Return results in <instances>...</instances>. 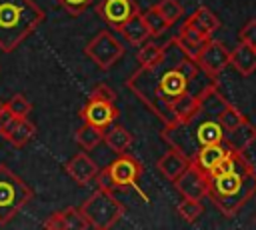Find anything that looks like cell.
<instances>
[{"instance_id": "1", "label": "cell", "mask_w": 256, "mask_h": 230, "mask_svg": "<svg viewBox=\"0 0 256 230\" xmlns=\"http://www.w3.org/2000/svg\"><path fill=\"white\" fill-rule=\"evenodd\" d=\"M212 82L216 80L206 76L198 68L196 60L186 56L176 40L170 38L164 44L162 58L152 66H140L126 80V86L166 126L176 122L172 114V102L178 96L184 92L200 94Z\"/></svg>"}, {"instance_id": "2", "label": "cell", "mask_w": 256, "mask_h": 230, "mask_svg": "<svg viewBox=\"0 0 256 230\" xmlns=\"http://www.w3.org/2000/svg\"><path fill=\"white\" fill-rule=\"evenodd\" d=\"M208 176V198L226 218H232L256 194V168L246 152L230 148Z\"/></svg>"}, {"instance_id": "3", "label": "cell", "mask_w": 256, "mask_h": 230, "mask_svg": "<svg viewBox=\"0 0 256 230\" xmlns=\"http://www.w3.org/2000/svg\"><path fill=\"white\" fill-rule=\"evenodd\" d=\"M44 10L32 0H0V50H16L40 24Z\"/></svg>"}, {"instance_id": "4", "label": "cell", "mask_w": 256, "mask_h": 230, "mask_svg": "<svg viewBox=\"0 0 256 230\" xmlns=\"http://www.w3.org/2000/svg\"><path fill=\"white\" fill-rule=\"evenodd\" d=\"M84 218L88 220L90 228L98 230H108L120 222L124 216V206L122 202L108 190H96L82 206H80Z\"/></svg>"}, {"instance_id": "5", "label": "cell", "mask_w": 256, "mask_h": 230, "mask_svg": "<svg viewBox=\"0 0 256 230\" xmlns=\"http://www.w3.org/2000/svg\"><path fill=\"white\" fill-rule=\"evenodd\" d=\"M32 196L34 192L30 186L10 168L0 164V226L6 224L20 208H24Z\"/></svg>"}, {"instance_id": "6", "label": "cell", "mask_w": 256, "mask_h": 230, "mask_svg": "<svg viewBox=\"0 0 256 230\" xmlns=\"http://www.w3.org/2000/svg\"><path fill=\"white\" fill-rule=\"evenodd\" d=\"M84 52L98 68L108 70L124 56V46L110 30H100L94 38H90Z\"/></svg>"}, {"instance_id": "7", "label": "cell", "mask_w": 256, "mask_h": 230, "mask_svg": "<svg viewBox=\"0 0 256 230\" xmlns=\"http://www.w3.org/2000/svg\"><path fill=\"white\" fill-rule=\"evenodd\" d=\"M108 172L114 180V186L116 188H134L144 200H148V196L144 194V190L138 186V178L142 176V164L138 158H134L132 154L128 152H122L118 154V158L108 166Z\"/></svg>"}, {"instance_id": "8", "label": "cell", "mask_w": 256, "mask_h": 230, "mask_svg": "<svg viewBox=\"0 0 256 230\" xmlns=\"http://www.w3.org/2000/svg\"><path fill=\"white\" fill-rule=\"evenodd\" d=\"M174 186H176V190H178L184 198L202 200L204 196H208L210 176H208V172H204L196 162L190 160V164L186 166V170L174 180Z\"/></svg>"}, {"instance_id": "9", "label": "cell", "mask_w": 256, "mask_h": 230, "mask_svg": "<svg viewBox=\"0 0 256 230\" xmlns=\"http://www.w3.org/2000/svg\"><path fill=\"white\" fill-rule=\"evenodd\" d=\"M196 64L198 68L210 76V78H218V74L230 64V50L220 42V40H214L210 38L206 42V46L200 50V54L196 56Z\"/></svg>"}, {"instance_id": "10", "label": "cell", "mask_w": 256, "mask_h": 230, "mask_svg": "<svg viewBox=\"0 0 256 230\" xmlns=\"http://www.w3.org/2000/svg\"><path fill=\"white\" fill-rule=\"evenodd\" d=\"M80 118L88 124H94L102 130H106L116 118H118V108L116 102H104V100H94L90 98L82 108H80Z\"/></svg>"}, {"instance_id": "11", "label": "cell", "mask_w": 256, "mask_h": 230, "mask_svg": "<svg viewBox=\"0 0 256 230\" xmlns=\"http://www.w3.org/2000/svg\"><path fill=\"white\" fill-rule=\"evenodd\" d=\"M98 14L112 26V28H120L128 18H132L138 10L134 0H102L98 4Z\"/></svg>"}, {"instance_id": "12", "label": "cell", "mask_w": 256, "mask_h": 230, "mask_svg": "<svg viewBox=\"0 0 256 230\" xmlns=\"http://www.w3.org/2000/svg\"><path fill=\"white\" fill-rule=\"evenodd\" d=\"M212 36H208V34H204V32H200L198 28H194L188 20L180 26V30H178V34L174 36V40H176V44L184 50V54L186 56H190L192 60H196V56L200 54V50L206 46V42L210 40Z\"/></svg>"}, {"instance_id": "13", "label": "cell", "mask_w": 256, "mask_h": 230, "mask_svg": "<svg viewBox=\"0 0 256 230\" xmlns=\"http://www.w3.org/2000/svg\"><path fill=\"white\" fill-rule=\"evenodd\" d=\"M44 228H50V230H84V228H90V224L84 218L80 208L70 206L66 210L50 214L44 220Z\"/></svg>"}, {"instance_id": "14", "label": "cell", "mask_w": 256, "mask_h": 230, "mask_svg": "<svg viewBox=\"0 0 256 230\" xmlns=\"http://www.w3.org/2000/svg\"><path fill=\"white\" fill-rule=\"evenodd\" d=\"M64 168H66L68 176H70L74 182H78L80 186H86L90 180H94L96 172L100 170V168L96 166V162H94L86 152H78V154H74V156L66 162Z\"/></svg>"}, {"instance_id": "15", "label": "cell", "mask_w": 256, "mask_h": 230, "mask_svg": "<svg viewBox=\"0 0 256 230\" xmlns=\"http://www.w3.org/2000/svg\"><path fill=\"white\" fill-rule=\"evenodd\" d=\"M188 164H190V158H188V156H184V154L178 152L176 148H170L168 152H164V154L158 158L156 168L160 170V174H162L164 178H168L170 182H174V180L186 170Z\"/></svg>"}, {"instance_id": "16", "label": "cell", "mask_w": 256, "mask_h": 230, "mask_svg": "<svg viewBox=\"0 0 256 230\" xmlns=\"http://www.w3.org/2000/svg\"><path fill=\"white\" fill-rule=\"evenodd\" d=\"M230 66L240 74V76H250L256 72V48L250 44L240 42L232 52H230Z\"/></svg>"}, {"instance_id": "17", "label": "cell", "mask_w": 256, "mask_h": 230, "mask_svg": "<svg viewBox=\"0 0 256 230\" xmlns=\"http://www.w3.org/2000/svg\"><path fill=\"white\" fill-rule=\"evenodd\" d=\"M118 32H120V34H122V38H124V40H128L132 46H140V44L148 42V40H150V36H152L140 12H136L132 18H128V20L118 28Z\"/></svg>"}, {"instance_id": "18", "label": "cell", "mask_w": 256, "mask_h": 230, "mask_svg": "<svg viewBox=\"0 0 256 230\" xmlns=\"http://www.w3.org/2000/svg\"><path fill=\"white\" fill-rule=\"evenodd\" d=\"M198 102H200V112H204L206 116H214V118H218V114L228 106V100L218 90V84L216 82L208 84L198 94Z\"/></svg>"}, {"instance_id": "19", "label": "cell", "mask_w": 256, "mask_h": 230, "mask_svg": "<svg viewBox=\"0 0 256 230\" xmlns=\"http://www.w3.org/2000/svg\"><path fill=\"white\" fill-rule=\"evenodd\" d=\"M256 142V126L252 122H242L238 128H234L232 132L224 134V144L232 150H240L246 152L252 144Z\"/></svg>"}, {"instance_id": "20", "label": "cell", "mask_w": 256, "mask_h": 230, "mask_svg": "<svg viewBox=\"0 0 256 230\" xmlns=\"http://www.w3.org/2000/svg\"><path fill=\"white\" fill-rule=\"evenodd\" d=\"M202 114V112H200ZM200 114L196 116V142L198 146H210L224 142V128L218 120H200Z\"/></svg>"}, {"instance_id": "21", "label": "cell", "mask_w": 256, "mask_h": 230, "mask_svg": "<svg viewBox=\"0 0 256 230\" xmlns=\"http://www.w3.org/2000/svg\"><path fill=\"white\" fill-rule=\"evenodd\" d=\"M228 146L224 144V142H220V144H210V146H202L200 150H198V154L192 158V162H196L204 172H210V170H214L218 164H220V160L228 154Z\"/></svg>"}, {"instance_id": "22", "label": "cell", "mask_w": 256, "mask_h": 230, "mask_svg": "<svg viewBox=\"0 0 256 230\" xmlns=\"http://www.w3.org/2000/svg\"><path fill=\"white\" fill-rule=\"evenodd\" d=\"M172 114L176 118V122H184L190 120L194 116L200 114V102H198V94L194 92H184L182 96H178L172 102Z\"/></svg>"}, {"instance_id": "23", "label": "cell", "mask_w": 256, "mask_h": 230, "mask_svg": "<svg viewBox=\"0 0 256 230\" xmlns=\"http://www.w3.org/2000/svg\"><path fill=\"white\" fill-rule=\"evenodd\" d=\"M104 142H106V146H108L112 152L122 154V152H126V150L132 146L134 136H132L124 126H112V128L104 130Z\"/></svg>"}, {"instance_id": "24", "label": "cell", "mask_w": 256, "mask_h": 230, "mask_svg": "<svg viewBox=\"0 0 256 230\" xmlns=\"http://www.w3.org/2000/svg\"><path fill=\"white\" fill-rule=\"evenodd\" d=\"M186 20H188L194 28H198L200 32H204V34H208V36H212V34L220 28V20H218V16H216L210 8H206V6L196 8V12H194L192 16H188Z\"/></svg>"}, {"instance_id": "25", "label": "cell", "mask_w": 256, "mask_h": 230, "mask_svg": "<svg viewBox=\"0 0 256 230\" xmlns=\"http://www.w3.org/2000/svg\"><path fill=\"white\" fill-rule=\"evenodd\" d=\"M34 136H36V126H34V122L28 120V118H18L16 124H14V128H12L10 134L6 136V140H8L12 146L22 148V146H26Z\"/></svg>"}, {"instance_id": "26", "label": "cell", "mask_w": 256, "mask_h": 230, "mask_svg": "<svg viewBox=\"0 0 256 230\" xmlns=\"http://www.w3.org/2000/svg\"><path fill=\"white\" fill-rule=\"evenodd\" d=\"M100 142H104V130H102V128L84 122V124L76 130V144H78L82 150H94Z\"/></svg>"}, {"instance_id": "27", "label": "cell", "mask_w": 256, "mask_h": 230, "mask_svg": "<svg viewBox=\"0 0 256 230\" xmlns=\"http://www.w3.org/2000/svg\"><path fill=\"white\" fill-rule=\"evenodd\" d=\"M164 54V46H158L156 42H144L140 44V50L136 52V60L140 66H152L156 64Z\"/></svg>"}, {"instance_id": "28", "label": "cell", "mask_w": 256, "mask_h": 230, "mask_svg": "<svg viewBox=\"0 0 256 230\" xmlns=\"http://www.w3.org/2000/svg\"><path fill=\"white\" fill-rule=\"evenodd\" d=\"M140 14H142V18H144V22H146V26H148L152 36H160L170 28V24L164 20V16L160 14V10L156 6H152V8H148L146 12H140Z\"/></svg>"}, {"instance_id": "29", "label": "cell", "mask_w": 256, "mask_h": 230, "mask_svg": "<svg viewBox=\"0 0 256 230\" xmlns=\"http://www.w3.org/2000/svg\"><path fill=\"white\" fill-rule=\"evenodd\" d=\"M248 118L236 108V106H232V104H228L220 114H218V122H220V126L224 128V134L226 132H232L234 128H238L242 122H246Z\"/></svg>"}, {"instance_id": "30", "label": "cell", "mask_w": 256, "mask_h": 230, "mask_svg": "<svg viewBox=\"0 0 256 230\" xmlns=\"http://www.w3.org/2000/svg\"><path fill=\"white\" fill-rule=\"evenodd\" d=\"M176 210H178V214H180V218L184 220V222H196L200 216H202V212H204V206H202V202L200 200H194V198H184L178 206H176Z\"/></svg>"}, {"instance_id": "31", "label": "cell", "mask_w": 256, "mask_h": 230, "mask_svg": "<svg viewBox=\"0 0 256 230\" xmlns=\"http://www.w3.org/2000/svg\"><path fill=\"white\" fill-rule=\"evenodd\" d=\"M156 8L160 10V14L164 16V20L172 26V24H176L180 18H182V14H184V8H182V4L178 2V0H160L158 4H156Z\"/></svg>"}, {"instance_id": "32", "label": "cell", "mask_w": 256, "mask_h": 230, "mask_svg": "<svg viewBox=\"0 0 256 230\" xmlns=\"http://www.w3.org/2000/svg\"><path fill=\"white\" fill-rule=\"evenodd\" d=\"M4 106L16 118H28V114L32 112V104H30V100L24 94H14L8 102H4Z\"/></svg>"}, {"instance_id": "33", "label": "cell", "mask_w": 256, "mask_h": 230, "mask_svg": "<svg viewBox=\"0 0 256 230\" xmlns=\"http://www.w3.org/2000/svg\"><path fill=\"white\" fill-rule=\"evenodd\" d=\"M68 14H72V16H78V14H82L86 8H90L96 0H56Z\"/></svg>"}, {"instance_id": "34", "label": "cell", "mask_w": 256, "mask_h": 230, "mask_svg": "<svg viewBox=\"0 0 256 230\" xmlns=\"http://www.w3.org/2000/svg\"><path fill=\"white\" fill-rule=\"evenodd\" d=\"M90 98L94 100H104V102H116V92L112 90V86H108L106 82H98L94 84L92 92H90Z\"/></svg>"}, {"instance_id": "35", "label": "cell", "mask_w": 256, "mask_h": 230, "mask_svg": "<svg viewBox=\"0 0 256 230\" xmlns=\"http://www.w3.org/2000/svg\"><path fill=\"white\" fill-rule=\"evenodd\" d=\"M238 38H240V42L250 44V46L256 48V18H250V20L240 28Z\"/></svg>"}, {"instance_id": "36", "label": "cell", "mask_w": 256, "mask_h": 230, "mask_svg": "<svg viewBox=\"0 0 256 230\" xmlns=\"http://www.w3.org/2000/svg\"><path fill=\"white\" fill-rule=\"evenodd\" d=\"M16 120H18V118H16V116H12V114H10V110L2 104V108H0V134H2L4 138L10 134V130L14 128Z\"/></svg>"}, {"instance_id": "37", "label": "cell", "mask_w": 256, "mask_h": 230, "mask_svg": "<svg viewBox=\"0 0 256 230\" xmlns=\"http://www.w3.org/2000/svg\"><path fill=\"white\" fill-rule=\"evenodd\" d=\"M94 180H96V186H98L100 190H108V192H112V190L116 188V186H114V180H112V176H110V172H108V168L98 170L96 176H94Z\"/></svg>"}, {"instance_id": "38", "label": "cell", "mask_w": 256, "mask_h": 230, "mask_svg": "<svg viewBox=\"0 0 256 230\" xmlns=\"http://www.w3.org/2000/svg\"><path fill=\"white\" fill-rule=\"evenodd\" d=\"M0 108H2V102H0Z\"/></svg>"}]
</instances>
